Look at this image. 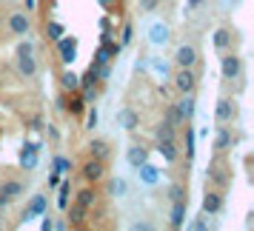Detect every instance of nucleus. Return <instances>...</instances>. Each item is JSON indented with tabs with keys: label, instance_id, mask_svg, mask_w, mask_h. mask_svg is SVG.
I'll list each match as a JSON object with an SVG mask.
<instances>
[{
	"label": "nucleus",
	"instance_id": "obj_6",
	"mask_svg": "<svg viewBox=\"0 0 254 231\" xmlns=\"http://www.w3.org/2000/svg\"><path fill=\"white\" fill-rule=\"evenodd\" d=\"M55 43H58V52H60V63H63V66H71V63L77 60V37L63 35L60 40H55Z\"/></svg>",
	"mask_w": 254,
	"mask_h": 231
},
{
	"label": "nucleus",
	"instance_id": "obj_35",
	"mask_svg": "<svg viewBox=\"0 0 254 231\" xmlns=\"http://www.w3.org/2000/svg\"><path fill=\"white\" fill-rule=\"evenodd\" d=\"M55 172H58L60 177H66V174L71 172V160L69 157H55Z\"/></svg>",
	"mask_w": 254,
	"mask_h": 231
},
{
	"label": "nucleus",
	"instance_id": "obj_8",
	"mask_svg": "<svg viewBox=\"0 0 254 231\" xmlns=\"http://www.w3.org/2000/svg\"><path fill=\"white\" fill-rule=\"evenodd\" d=\"M17 71H20V77L26 80H35L40 66H37V58L32 52H17Z\"/></svg>",
	"mask_w": 254,
	"mask_h": 231
},
{
	"label": "nucleus",
	"instance_id": "obj_15",
	"mask_svg": "<svg viewBox=\"0 0 254 231\" xmlns=\"http://www.w3.org/2000/svg\"><path fill=\"white\" fill-rule=\"evenodd\" d=\"M174 109H177V117H180V123H191V117H194V112H197L194 94H183V97L174 103Z\"/></svg>",
	"mask_w": 254,
	"mask_h": 231
},
{
	"label": "nucleus",
	"instance_id": "obj_7",
	"mask_svg": "<svg viewBox=\"0 0 254 231\" xmlns=\"http://www.w3.org/2000/svg\"><path fill=\"white\" fill-rule=\"evenodd\" d=\"M220 74H223L226 80H240V74H243V58L240 55H226V58H220Z\"/></svg>",
	"mask_w": 254,
	"mask_h": 231
},
{
	"label": "nucleus",
	"instance_id": "obj_27",
	"mask_svg": "<svg viewBox=\"0 0 254 231\" xmlns=\"http://www.w3.org/2000/svg\"><path fill=\"white\" fill-rule=\"evenodd\" d=\"M89 154L97 157V160H106V157H109V143H106V140H92V143H89Z\"/></svg>",
	"mask_w": 254,
	"mask_h": 231
},
{
	"label": "nucleus",
	"instance_id": "obj_46",
	"mask_svg": "<svg viewBox=\"0 0 254 231\" xmlns=\"http://www.w3.org/2000/svg\"><path fill=\"white\" fill-rule=\"evenodd\" d=\"M220 6H226V9H229V6H237V3H240V0H217Z\"/></svg>",
	"mask_w": 254,
	"mask_h": 231
},
{
	"label": "nucleus",
	"instance_id": "obj_10",
	"mask_svg": "<svg viewBox=\"0 0 254 231\" xmlns=\"http://www.w3.org/2000/svg\"><path fill=\"white\" fill-rule=\"evenodd\" d=\"M49 208V197L46 194H32V200L26 203V211H23V223H29V220L35 217H43Z\"/></svg>",
	"mask_w": 254,
	"mask_h": 231
},
{
	"label": "nucleus",
	"instance_id": "obj_24",
	"mask_svg": "<svg viewBox=\"0 0 254 231\" xmlns=\"http://www.w3.org/2000/svg\"><path fill=\"white\" fill-rule=\"evenodd\" d=\"M74 203L83 206V208H92L94 203H97V191H94V188H80L77 197H74Z\"/></svg>",
	"mask_w": 254,
	"mask_h": 231
},
{
	"label": "nucleus",
	"instance_id": "obj_42",
	"mask_svg": "<svg viewBox=\"0 0 254 231\" xmlns=\"http://www.w3.org/2000/svg\"><path fill=\"white\" fill-rule=\"evenodd\" d=\"M200 6H203V0H186V12H194Z\"/></svg>",
	"mask_w": 254,
	"mask_h": 231
},
{
	"label": "nucleus",
	"instance_id": "obj_23",
	"mask_svg": "<svg viewBox=\"0 0 254 231\" xmlns=\"http://www.w3.org/2000/svg\"><path fill=\"white\" fill-rule=\"evenodd\" d=\"M231 29H226V26H223V29H217V32H214V49H217V52H226V49L231 46Z\"/></svg>",
	"mask_w": 254,
	"mask_h": 231
},
{
	"label": "nucleus",
	"instance_id": "obj_1",
	"mask_svg": "<svg viewBox=\"0 0 254 231\" xmlns=\"http://www.w3.org/2000/svg\"><path fill=\"white\" fill-rule=\"evenodd\" d=\"M146 40H149L151 49L169 46V40H172V29H169V23H163V20H151L149 29H146Z\"/></svg>",
	"mask_w": 254,
	"mask_h": 231
},
{
	"label": "nucleus",
	"instance_id": "obj_31",
	"mask_svg": "<svg viewBox=\"0 0 254 231\" xmlns=\"http://www.w3.org/2000/svg\"><path fill=\"white\" fill-rule=\"evenodd\" d=\"M86 211H89V208H83V206H77V203H74V206H71V211H69V223L80 226L83 220H86Z\"/></svg>",
	"mask_w": 254,
	"mask_h": 231
},
{
	"label": "nucleus",
	"instance_id": "obj_19",
	"mask_svg": "<svg viewBox=\"0 0 254 231\" xmlns=\"http://www.w3.org/2000/svg\"><path fill=\"white\" fill-rule=\"evenodd\" d=\"M157 154L166 163H177L180 151H177V140H157Z\"/></svg>",
	"mask_w": 254,
	"mask_h": 231
},
{
	"label": "nucleus",
	"instance_id": "obj_20",
	"mask_svg": "<svg viewBox=\"0 0 254 231\" xmlns=\"http://www.w3.org/2000/svg\"><path fill=\"white\" fill-rule=\"evenodd\" d=\"M106 194L115 197V200H123V197L128 194V183L123 180V177H112V180L106 183Z\"/></svg>",
	"mask_w": 254,
	"mask_h": 231
},
{
	"label": "nucleus",
	"instance_id": "obj_30",
	"mask_svg": "<svg viewBox=\"0 0 254 231\" xmlns=\"http://www.w3.org/2000/svg\"><path fill=\"white\" fill-rule=\"evenodd\" d=\"M46 35H49V40H60V37L66 35V29H63L58 20H49L46 23Z\"/></svg>",
	"mask_w": 254,
	"mask_h": 231
},
{
	"label": "nucleus",
	"instance_id": "obj_48",
	"mask_svg": "<svg viewBox=\"0 0 254 231\" xmlns=\"http://www.w3.org/2000/svg\"><path fill=\"white\" fill-rule=\"evenodd\" d=\"M26 9H29V12H35V9H37V0H26Z\"/></svg>",
	"mask_w": 254,
	"mask_h": 231
},
{
	"label": "nucleus",
	"instance_id": "obj_18",
	"mask_svg": "<svg viewBox=\"0 0 254 231\" xmlns=\"http://www.w3.org/2000/svg\"><path fill=\"white\" fill-rule=\"evenodd\" d=\"M103 174H106V166H103V160H97V157H92V160L83 166V177H86L89 183H97V180H103Z\"/></svg>",
	"mask_w": 254,
	"mask_h": 231
},
{
	"label": "nucleus",
	"instance_id": "obj_21",
	"mask_svg": "<svg viewBox=\"0 0 254 231\" xmlns=\"http://www.w3.org/2000/svg\"><path fill=\"white\" fill-rule=\"evenodd\" d=\"M146 160H149V149H143V146H128L126 149V163L131 166V169L143 166Z\"/></svg>",
	"mask_w": 254,
	"mask_h": 231
},
{
	"label": "nucleus",
	"instance_id": "obj_29",
	"mask_svg": "<svg viewBox=\"0 0 254 231\" xmlns=\"http://www.w3.org/2000/svg\"><path fill=\"white\" fill-rule=\"evenodd\" d=\"M194 143H197L194 128L186 126V157H189V160H194Z\"/></svg>",
	"mask_w": 254,
	"mask_h": 231
},
{
	"label": "nucleus",
	"instance_id": "obj_38",
	"mask_svg": "<svg viewBox=\"0 0 254 231\" xmlns=\"http://www.w3.org/2000/svg\"><path fill=\"white\" fill-rule=\"evenodd\" d=\"M131 37H134V26L126 23V26H123V32H120V46L126 49L128 43H131Z\"/></svg>",
	"mask_w": 254,
	"mask_h": 231
},
{
	"label": "nucleus",
	"instance_id": "obj_2",
	"mask_svg": "<svg viewBox=\"0 0 254 231\" xmlns=\"http://www.w3.org/2000/svg\"><path fill=\"white\" fill-rule=\"evenodd\" d=\"M26 194V183L23 180H3L0 183V206H12L14 200H20Z\"/></svg>",
	"mask_w": 254,
	"mask_h": 231
},
{
	"label": "nucleus",
	"instance_id": "obj_37",
	"mask_svg": "<svg viewBox=\"0 0 254 231\" xmlns=\"http://www.w3.org/2000/svg\"><path fill=\"white\" fill-rule=\"evenodd\" d=\"M208 177H211L217 185H226V183H229V177L223 174V169H220V166H211V169H208Z\"/></svg>",
	"mask_w": 254,
	"mask_h": 231
},
{
	"label": "nucleus",
	"instance_id": "obj_25",
	"mask_svg": "<svg viewBox=\"0 0 254 231\" xmlns=\"http://www.w3.org/2000/svg\"><path fill=\"white\" fill-rule=\"evenodd\" d=\"M60 188H58V208L60 211H66L69 208V194H71V183L69 180H60Z\"/></svg>",
	"mask_w": 254,
	"mask_h": 231
},
{
	"label": "nucleus",
	"instance_id": "obj_32",
	"mask_svg": "<svg viewBox=\"0 0 254 231\" xmlns=\"http://www.w3.org/2000/svg\"><path fill=\"white\" fill-rule=\"evenodd\" d=\"M83 109H86L83 97H71V100H66V109H63V112H69V115H80Z\"/></svg>",
	"mask_w": 254,
	"mask_h": 231
},
{
	"label": "nucleus",
	"instance_id": "obj_9",
	"mask_svg": "<svg viewBox=\"0 0 254 231\" xmlns=\"http://www.w3.org/2000/svg\"><path fill=\"white\" fill-rule=\"evenodd\" d=\"M237 117V100H231V97H220L217 100V106H214V120L217 123H231Z\"/></svg>",
	"mask_w": 254,
	"mask_h": 231
},
{
	"label": "nucleus",
	"instance_id": "obj_49",
	"mask_svg": "<svg viewBox=\"0 0 254 231\" xmlns=\"http://www.w3.org/2000/svg\"><path fill=\"white\" fill-rule=\"evenodd\" d=\"M97 3H100V6H112V3H115V0H97Z\"/></svg>",
	"mask_w": 254,
	"mask_h": 231
},
{
	"label": "nucleus",
	"instance_id": "obj_14",
	"mask_svg": "<svg viewBox=\"0 0 254 231\" xmlns=\"http://www.w3.org/2000/svg\"><path fill=\"white\" fill-rule=\"evenodd\" d=\"M37 160H40V146H37V143H26L23 149H20V157H17V163L23 166L26 172H35V169H37Z\"/></svg>",
	"mask_w": 254,
	"mask_h": 231
},
{
	"label": "nucleus",
	"instance_id": "obj_3",
	"mask_svg": "<svg viewBox=\"0 0 254 231\" xmlns=\"http://www.w3.org/2000/svg\"><path fill=\"white\" fill-rule=\"evenodd\" d=\"M172 83H174V89H177L180 94H194V89H197L194 69H177L172 74Z\"/></svg>",
	"mask_w": 254,
	"mask_h": 231
},
{
	"label": "nucleus",
	"instance_id": "obj_22",
	"mask_svg": "<svg viewBox=\"0 0 254 231\" xmlns=\"http://www.w3.org/2000/svg\"><path fill=\"white\" fill-rule=\"evenodd\" d=\"M60 89H63V92H77V89H80V74H74V71L66 66V71L60 74Z\"/></svg>",
	"mask_w": 254,
	"mask_h": 231
},
{
	"label": "nucleus",
	"instance_id": "obj_11",
	"mask_svg": "<svg viewBox=\"0 0 254 231\" xmlns=\"http://www.w3.org/2000/svg\"><path fill=\"white\" fill-rule=\"evenodd\" d=\"M186 217H189V197L183 200H172V214H169V226L172 229H183Z\"/></svg>",
	"mask_w": 254,
	"mask_h": 231
},
{
	"label": "nucleus",
	"instance_id": "obj_47",
	"mask_svg": "<svg viewBox=\"0 0 254 231\" xmlns=\"http://www.w3.org/2000/svg\"><path fill=\"white\" fill-rule=\"evenodd\" d=\"M17 52H32V43H29V40H26V43H20V46H17Z\"/></svg>",
	"mask_w": 254,
	"mask_h": 231
},
{
	"label": "nucleus",
	"instance_id": "obj_45",
	"mask_svg": "<svg viewBox=\"0 0 254 231\" xmlns=\"http://www.w3.org/2000/svg\"><path fill=\"white\" fill-rule=\"evenodd\" d=\"M131 229H134V231H149L151 223H131Z\"/></svg>",
	"mask_w": 254,
	"mask_h": 231
},
{
	"label": "nucleus",
	"instance_id": "obj_26",
	"mask_svg": "<svg viewBox=\"0 0 254 231\" xmlns=\"http://www.w3.org/2000/svg\"><path fill=\"white\" fill-rule=\"evenodd\" d=\"M231 146H234V140H231V131L226 126H220V131H217V143H214V149L217 151H229Z\"/></svg>",
	"mask_w": 254,
	"mask_h": 231
},
{
	"label": "nucleus",
	"instance_id": "obj_34",
	"mask_svg": "<svg viewBox=\"0 0 254 231\" xmlns=\"http://www.w3.org/2000/svg\"><path fill=\"white\" fill-rule=\"evenodd\" d=\"M77 92H80V97H83V103H86V106L97 100V89H94V83H92V86H80Z\"/></svg>",
	"mask_w": 254,
	"mask_h": 231
},
{
	"label": "nucleus",
	"instance_id": "obj_12",
	"mask_svg": "<svg viewBox=\"0 0 254 231\" xmlns=\"http://www.w3.org/2000/svg\"><path fill=\"white\" fill-rule=\"evenodd\" d=\"M134 172H137V180H140V183H143V185H149V188H154V185H157V183L163 180L160 169H157V166H151L149 160L143 163V166H137Z\"/></svg>",
	"mask_w": 254,
	"mask_h": 231
},
{
	"label": "nucleus",
	"instance_id": "obj_5",
	"mask_svg": "<svg viewBox=\"0 0 254 231\" xmlns=\"http://www.w3.org/2000/svg\"><path fill=\"white\" fill-rule=\"evenodd\" d=\"M197 60H200V55H197V49L191 43H183V46L174 49V66L177 69H194Z\"/></svg>",
	"mask_w": 254,
	"mask_h": 231
},
{
	"label": "nucleus",
	"instance_id": "obj_44",
	"mask_svg": "<svg viewBox=\"0 0 254 231\" xmlns=\"http://www.w3.org/2000/svg\"><path fill=\"white\" fill-rule=\"evenodd\" d=\"M40 229H43V231H52V229H55V220H52V217H46L43 223H40Z\"/></svg>",
	"mask_w": 254,
	"mask_h": 231
},
{
	"label": "nucleus",
	"instance_id": "obj_16",
	"mask_svg": "<svg viewBox=\"0 0 254 231\" xmlns=\"http://www.w3.org/2000/svg\"><path fill=\"white\" fill-rule=\"evenodd\" d=\"M146 69H149L151 77H157V80H172V66L163 58H146Z\"/></svg>",
	"mask_w": 254,
	"mask_h": 231
},
{
	"label": "nucleus",
	"instance_id": "obj_13",
	"mask_svg": "<svg viewBox=\"0 0 254 231\" xmlns=\"http://www.w3.org/2000/svg\"><path fill=\"white\" fill-rule=\"evenodd\" d=\"M115 123L123 128V131H134V128L140 126V115L131 109V106H123V109L115 115Z\"/></svg>",
	"mask_w": 254,
	"mask_h": 231
},
{
	"label": "nucleus",
	"instance_id": "obj_4",
	"mask_svg": "<svg viewBox=\"0 0 254 231\" xmlns=\"http://www.w3.org/2000/svg\"><path fill=\"white\" fill-rule=\"evenodd\" d=\"M6 26H9V32H12L14 37L32 35V17H29V12H12L9 20H6Z\"/></svg>",
	"mask_w": 254,
	"mask_h": 231
},
{
	"label": "nucleus",
	"instance_id": "obj_43",
	"mask_svg": "<svg viewBox=\"0 0 254 231\" xmlns=\"http://www.w3.org/2000/svg\"><path fill=\"white\" fill-rule=\"evenodd\" d=\"M58 183H60V174L52 172V174H49V185H52V188H58Z\"/></svg>",
	"mask_w": 254,
	"mask_h": 231
},
{
	"label": "nucleus",
	"instance_id": "obj_33",
	"mask_svg": "<svg viewBox=\"0 0 254 231\" xmlns=\"http://www.w3.org/2000/svg\"><path fill=\"white\" fill-rule=\"evenodd\" d=\"M83 112H86V128L94 131L97 123H100V112H97V109H83Z\"/></svg>",
	"mask_w": 254,
	"mask_h": 231
},
{
	"label": "nucleus",
	"instance_id": "obj_28",
	"mask_svg": "<svg viewBox=\"0 0 254 231\" xmlns=\"http://www.w3.org/2000/svg\"><path fill=\"white\" fill-rule=\"evenodd\" d=\"M174 131H177V126H174L172 120H160V126H157V140H174Z\"/></svg>",
	"mask_w": 254,
	"mask_h": 231
},
{
	"label": "nucleus",
	"instance_id": "obj_41",
	"mask_svg": "<svg viewBox=\"0 0 254 231\" xmlns=\"http://www.w3.org/2000/svg\"><path fill=\"white\" fill-rule=\"evenodd\" d=\"M166 120H172L174 126L180 123V117H177V109H174V106H169V109H166Z\"/></svg>",
	"mask_w": 254,
	"mask_h": 231
},
{
	"label": "nucleus",
	"instance_id": "obj_39",
	"mask_svg": "<svg viewBox=\"0 0 254 231\" xmlns=\"http://www.w3.org/2000/svg\"><path fill=\"white\" fill-rule=\"evenodd\" d=\"M137 3H140V12H157V6L163 0H137Z\"/></svg>",
	"mask_w": 254,
	"mask_h": 231
},
{
	"label": "nucleus",
	"instance_id": "obj_40",
	"mask_svg": "<svg viewBox=\"0 0 254 231\" xmlns=\"http://www.w3.org/2000/svg\"><path fill=\"white\" fill-rule=\"evenodd\" d=\"M189 229H194V231H206V229H208V223L203 220V214H200L197 220H191V223H189Z\"/></svg>",
	"mask_w": 254,
	"mask_h": 231
},
{
	"label": "nucleus",
	"instance_id": "obj_36",
	"mask_svg": "<svg viewBox=\"0 0 254 231\" xmlns=\"http://www.w3.org/2000/svg\"><path fill=\"white\" fill-rule=\"evenodd\" d=\"M183 197H189L183 183H172L169 185V200H183Z\"/></svg>",
	"mask_w": 254,
	"mask_h": 231
},
{
	"label": "nucleus",
	"instance_id": "obj_17",
	"mask_svg": "<svg viewBox=\"0 0 254 231\" xmlns=\"http://www.w3.org/2000/svg\"><path fill=\"white\" fill-rule=\"evenodd\" d=\"M223 211V194L220 191H206L203 194V214L206 217H217Z\"/></svg>",
	"mask_w": 254,
	"mask_h": 231
}]
</instances>
